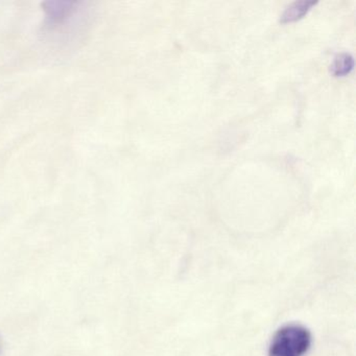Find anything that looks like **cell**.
<instances>
[{"label": "cell", "instance_id": "6da1fadb", "mask_svg": "<svg viewBox=\"0 0 356 356\" xmlns=\"http://www.w3.org/2000/svg\"><path fill=\"white\" fill-rule=\"evenodd\" d=\"M312 333L301 325L279 329L268 348L270 356H305L312 347Z\"/></svg>", "mask_w": 356, "mask_h": 356}, {"label": "cell", "instance_id": "7a4b0ae2", "mask_svg": "<svg viewBox=\"0 0 356 356\" xmlns=\"http://www.w3.org/2000/svg\"><path fill=\"white\" fill-rule=\"evenodd\" d=\"M316 3L314 0H297L283 11L280 16V22L289 24L301 19Z\"/></svg>", "mask_w": 356, "mask_h": 356}, {"label": "cell", "instance_id": "3957f363", "mask_svg": "<svg viewBox=\"0 0 356 356\" xmlns=\"http://www.w3.org/2000/svg\"><path fill=\"white\" fill-rule=\"evenodd\" d=\"M354 67V58L351 54H337L330 65V72L333 76H341L349 74Z\"/></svg>", "mask_w": 356, "mask_h": 356}]
</instances>
